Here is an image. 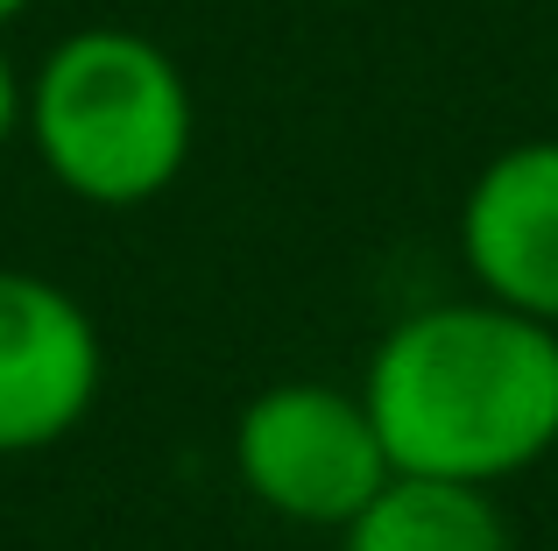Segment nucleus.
<instances>
[{"mask_svg": "<svg viewBox=\"0 0 558 551\" xmlns=\"http://www.w3.org/2000/svg\"><path fill=\"white\" fill-rule=\"evenodd\" d=\"M396 474L495 488L558 445V326L495 297L424 304L361 375Z\"/></svg>", "mask_w": 558, "mask_h": 551, "instance_id": "1", "label": "nucleus"}, {"mask_svg": "<svg viewBox=\"0 0 558 551\" xmlns=\"http://www.w3.org/2000/svg\"><path fill=\"white\" fill-rule=\"evenodd\" d=\"M28 149L85 206H149L191 163L198 107L178 57L142 28H71L28 78Z\"/></svg>", "mask_w": 558, "mask_h": 551, "instance_id": "2", "label": "nucleus"}, {"mask_svg": "<svg viewBox=\"0 0 558 551\" xmlns=\"http://www.w3.org/2000/svg\"><path fill=\"white\" fill-rule=\"evenodd\" d=\"M233 474L283 524L340 530L368 510L396 467L361 389L276 382L233 417Z\"/></svg>", "mask_w": 558, "mask_h": 551, "instance_id": "3", "label": "nucleus"}, {"mask_svg": "<svg viewBox=\"0 0 558 551\" xmlns=\"http://www.w3.org/2000/svg\"><path fill=\"white\" fill-rule=\"evenodd\" d=\"M107 346L64 283L0 269V460L71 439L99 403Z\"/></svg>", "mask_w": 558, "mask_h": 551, "instance_id": "4", "label": "nucleus"}, {"mask_svg": "<svg viewBox=\"0 0 558 551\" xmlns=\"http://www.w3.org/2000/svg\"><path fill=\"white\" fill-rule=\"evenodd\" d=\"M460 255L481 297L558 326V142L488 156L460 198Z\"/></svg>", "mask_w": 558, "mask_h": 551, "instance_id": "5", "label": "nucleus"}, {"mask_svg": "<svg viewBox=\"0 0 558 551\" xmlns=\"http://www.w3.org/2000/svg\"><path fill=\"white\" fill-rule=\"evenodd\" d=\"M340 551H517V538L488 488L389 474L368 510L340 524Z\"/></svg>", "mask_w": 558, "mask_h": 551, "instance_id": "6", "label": "nucleus"}, {"mask_svg": "<svg viewBox=\"0 0 558 551\" xmlns=\"http://www.w3.org/2000/svg\"><path fill=\"white\" fill-rule=\"evenodd\" d=\"M22 113H28V78L14 71V57L0 50V156L22 142Z\"/></svg>", "mask_w": 558, "mask_h": 551, "instance_id": "7", "label": "nucleus"}, {"mask_svg": "<svg viewBox=\"0 0 558 551\" xmlns=\"http://www.w3.org/2000/svg\"><path fill=\"white\" fill-rule=\"evenodd\" d=\"M28 8H36V0H0V28H8L14 14H28Z\"/></svg>", "mask_w": 558, "mask_h": 551, "instance_id": "8", "label": "nucleus"}]
</instances>
